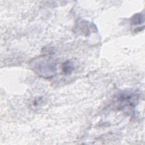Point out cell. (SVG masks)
<instances>
[{
	"instance_id": "7a4b0ae2",
	"label": "cell",
	"mask_w": 145,
	"mask_h": 145,
	"mask_svg": "<svg viewBox=\"0 0 145 145\" xmlns=\"http://www.w3.org/2000/svg\"><path fill=\"white\" fill-rule=\"evenodd\" d=\"M73 66L72 64L69 62L67 61L66 62L64 63L63 64V67H62V71L65 74H68L69 73H71V72L72 71Z\"/></svg>"
},
{
	"instance_id": "6da1fadb",
	"label": "cell",
	"mask_w": 145,
	"mask_h": 145,
	"mask_svg": "<svg viewBox=\"0 0 145 145\" xmlns=\"http://www.w3.org/2000/svg\"><path fill=\"white\" fill-rule=\"evenodd\" d=\"M134 95L130 93H122L120 95L118 99V101L119 102L120 105H123V106L126 105L131 106L133 104H134Z\"/></svg>"
},
{
	"instance_id": "3957f363",
	"label": "cell",
	"mask_w": 145,
	"mask_h": 145,
	"mask_svg": "<svg viewBox=\"0 0 145 145\" xmlns=\"http://www.w3.org/2000/svg\"><path fill=\"white\" fill-rule=\"evenodd\" d=\"M143 15L140 14L135 15L132 18V23L133 24L137 25L138 24H140L143 22Z\"/></svg>"
}]
</instances>
